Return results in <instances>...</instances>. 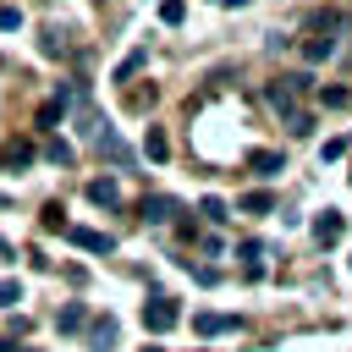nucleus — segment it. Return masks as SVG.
I'll return each instance as SVG.
<instances>
[{"mask_svg":"<svg viewBox=\"0 0 352 352\" xmlns=\"http://www.w3.org/2000/svg\"><path fill=\"white\" fill-rule=\"evenodd\" d=\"M319 154H324V160H341V154H346V138H330V143H324Z\"/></svg>","mask_w":352,"mask_h":352,"instance_id":"obj_27","label":"nucleus"},{"mask_svg":"<svg viewBox=\"0 0 352 352\" xmlns=\"http://www.w3.org/2000/svg\"><path fill=\"white\" fill-rule=\"evenodd\" d=\"M242 209H248V214H270V209H275V198L258 187V192H248V198H242Z\"/></svg>","mask_w":352,"mask_h":352,"instance_id":"obj_18","label":"nucleus"},{"mask_svg":"<svg viewBox=\"0 0 352 352\" xmlns=\"http://www.w3.org/2000/svg\"><path fill=\"white\" fill-rule=\"evenodd\" d=\"M55 324H60V330H82V324H88V308H82V302H66V308L55 314Z\"/></svg>","mask_w":352,"mask_h":352,"instance_id":"obj_14","label":"nucleus"},{"mask_svg":"<svg viewBox=\"0 0 352 352\" xmlns=\"http://www.w3.org/2000/svg\"><path fill=\"white\" fill-rule=\"evenodd\" d=\"M143 154H148L154 165H165V160H170V138H165L160 126H148V132H143Z\"/></svg>","mask_w":352,"mask_h":352,"instance_id":"obj_12","label":"nucleus"},{"mask_svg":"<svg viewBox=\"0 0 352 352\" xmlns=\"http://www.w3.org/2000/svg\"><path fill=\"white\" fill-rule=\"evenodd\" d=\"M33 154H38L33 143H6V148H0V160H6V165H33Z\"/></svg>","mask_w":352,"mask_h":352,"instance_id":"obj_15","label":"nucleus"},{"mask_svg":"<svg viewBox=\"0 0 352 352\" xmlns=\"http://www.w3.org/2000/svg\"><path fill=\"white\" fill-rule=\"evenodd\" d=\"M198 214H204L209 226H226V220H231V214H226V198H204V204H198Z\"/></svg>","mask_w":352,"mask_h":352,"instance_id":"obj_17","label":"nucleus"},{"mask_svg":"<svg viewBox=\"0 0 352 352\" xmlns=\"http://www.w3.org/2000/svg\"><path fill=\"white\" fill-rule=\"evenodd\" d=\"M192 330L198 336H226V330H236V319L231 314H192Z\"/></svg>","mask_w":352,"mask_h":352,"instance_id":"obj_11","label":"nucleus"},{"mask_svg":"<svg viewBox=\"0 0 352 352\" xmlns=\"http://www.w3.org/2000/svg\"><path fill=\"white\" fill-rule=\"evenodd\" d=\"M248 170H253V176H280L286 160H280L275 148H248Z\"/></svg>","mask_w":352,"mask_h":352,"instance_id":"obj_10","label":"nucleus"},{"mask_svg":"<svg viewBox=\"0 0 352 352\" xmlns=\"http://www.w3.org/2000/svg\"><path fill=\"white\" fill-rule=\"evenodd\" d=\"M182 16H187V6H182V0H160V22H165V28H176Z\"/></svg>","mask_w":352,"mask_h":352,"instance_id":"obj_20","label":"nucleus"},{"mask_svg":"<svg viewBox=\"0 0 352 352\" xmlns=\"http://www.w3.org/2000/svg\"><path fill=\"white\" fill-rule=\"evenodd\" d=\"M143 66H148V50H132V55H126V60L116 66V82H132V77H138Z\"/></svg>","mask_w":352,"mask_h":352,"instance_id":"obj_13","label":"nucleus"},{"mask_svg":"<svg viewBox=\"0 0 352 352\" xmlns=\"http://www.w3.org/2000/svg\"><path fill=\"white\" fill-rule=\"evenodd\" d=\"M38 50H44V55H60V50H66V38H60V28H44V44H38Z\"/></svg>","mask_w":352,"mask_h":352,"instance_id":"obj_24","label":"nucleus"},{"mask_svg":"<svg viewBox=\"0 0 352 352\" xmlns=\"http://www.w3.org/2000/svg\"><path fill=\"white\" fill-rule=\"evenodd\" d=\"M143 352H165V346H143Z\"/></svg>","mask_w":352,"mask_h":352,"instance_id":"obj_31","label":"nucleus"},{"mask_svg":"<svg viewBox=\"0 0 352 352\" xmlns=\"http://www.w3.org/2000/svg\"><path fill=\"white\" fill-rule=\"evenodd\" d=\"M286 126H292V138H308V132H314V116H308V110H297Z\"/></svg>","mask_w":352,"mask_h":352,"instance_id":"obj_25","label":"nucleus"},{"mask_svg":"<svg viewBox=\"0 0 352 352\" xmlns=\"http://www.w3.org/2000/svg\"><path fill=\"white\" fill-rule=\"evenodd\" d=\"M94 148H99V160H110V165H132V148L104 126V132H94Z\"/></svg>","mask_w":352,"mask_h":352,"instance_id":"obj_7","label":"nucleus"},{"mask_svg":"<svg viewBox=\"0 0 352 352\" xmlns=\"http://www.w3.org/2000/svg\"><path fill=\"white\" fill-rule=\"evenodd\" d=\"M0 258H11V242H6V236H0Z\"/></svg>","mask_w":352,"mask_h":352,"instance_id":"obj_28","label":"nucleus"},{"mask_svg":"<svg viewBox=\"0 0 352 352\" xmlns=\"http://www.w3.org/2000/svg\"><path fill=\"white\" fill-rule=\"evenodd\" d=\"M341 22H346L341 11H319V16L308 22V28H314V38L302 44V60H308V66H319V60L336 55V28H341Z\"/></svg>","mask_w":352,"mask_h":352,"instance_id":"obj_2","label":"nucleus"},{"mask_svg":"<svg viewBox=\"0 0 352 352\" xmlns=\"http://www.w3.org/2000/svg\"><path fill=\"white\" fill-rule=\"evenodd\" d=\"M116 336H121V324H116L110 314L88 319V341H94V352H110V346H116Z\"/></svg>","mask_w":352,"mask_h":352,"instance_id":"obj_9","label":"nucleus"},{"mask_svg":"<svg viewBox=\"0 0 352 352\" xmlns=\"http://www.w3.org/2000/svg\"><path fill=\"white\" fill-rule=\"evenodd\" d=\"M220 6H248V0H220Z\"/></svg>","mask_w":352,"mask_h":352,"instance_id":"obj_29","label":"nucleus"},{"mask_svg":"<svg viewBox=\"0 0 352 352\" xmlns=\"http://www.w3.org/2000/svg\"><path fill=\"white\" fill-rule=\"evenodd\" d=\"M236 253H242V258H248V275H253V280H258V275H264V264H258V258H264V242H253V236H248V242H242V248H236Z\"/></svg>","mask_w":352,"mask_h":352,"instance_id":"obj_16","label":"nucleus"},{"mask_svg":"<svg viewBox=\"0 0 352 352\" xmlns=\"http://www.w3.org/2000/svg\"><path fill=\"white\" fill-rule=\"evenodd\" d=\"M44 160H55V165H72V143H60V138H55V143H44Z\"/></svg>","mask_w":352,"mask_h":352,"instance_id":"obj_23","label":"nucleus"},{"mask_svg":"<svg viewBox=\"0 0 352 352\" xmlns=\"http://www.w3.org/2000/svg\"><path fill=\"white\" fill-rule=\"evenodd\" d=\"M319 104H330V110H346V104H352V94H346V88H324V94H319Z\"/></svg>","mask_w":352,"mask_h":352,"instance_id":"obj_22","label":"nucleus"},{"mask_svg":"<svg viewBox=\"0 0 352 352\" xmlns=\"http://www.w3.org/2000/svg\"><path fill=\"white\" fill-rule=\"evenodd\" d=\"M82 192H88V204H99V209H121V187H116V176H94Z\"/></svg>","mask_w":352,"mask_h":352,"instance_id":"obj_8","label":"nucleus"},{"mask_svg":"<svg viewBox=\"0 0 352 352\" xmlns=\"http://www.w3.org/2000/svg\"><path fill=\"white\" fill-rule=\"evenodd\" d=\"M6 204H11V192H0V209H6Z\"/></svg>","mask_w":352,"mask_h":352,"instance_id":"obj_30","label":"nucleus"},{"mask_svg":"<svg viewBox=\"0 0 352 352\" xmlns=\"http://www.w3.org/2000/svg\"><path fill=\"white\" fill-rule=\"evenodd\" d=\"M66 242L72 248H82V253H116V236H104V231H94V226H66Z\"/></svg>","mask_w":352,"mask_h":352,"instance_id":"obj_5","label":"nucleus"},{"mask_svg":"<svg viewBox=\"0 0 352 352\" xmlns=\"http://www.w3.org/2000/svg\"><path fill=\"white\" fill-rule=\"evenodd\" d=\"M176 324H182V302H176V297L160 292V297L143 302V330H148V336H165V330H176Z\"/></svg>","mask_w":352,"mask_h":352,"instance_id":"obj_3","label":"nucleus"},{"mask_svg":"<svg viewBox=\"0 0 352 352\" xmlns=\"http://www.w3.org/2000/svg\"><path fill=\"white\" fill-rule=\"evenodd\" d=\"M314 88V77L308 72H292V77H275V82H264V104L280 116V121H292L297 116V99Z\"/></svg>","mask_w":352,"mask_h":352,"instance_id":"obj_1","label":"nucleus"},{"mask_svg":"<svg viewBox=\"0 0 352 352\" xmlns=\"http://www.w3.org/2000/svg\"><path fill=\"white\" fill-rule=\"evenodd\" d=\"M38 226H44V231H66V209H60V204H44Z\"/></svg>","mask_w":352,"mask_h":352,"instance_id":"obj_19","label":"nucleus"},{"mask_svg":"<svg viewBox=\"0 0 352 352\" xmlns=\"http://www.w3.org/2000/svg\"><path fill=\"white\" fill-rule=\"evenodd\" d=\"M11 302H22V280L0 275V308H11Z\"/></svg>","mask_w":352,"mask_h":352,"instance_id":"obj_21","label":"nucleus"},{"mask_svg":"<svg viewBox=\"0 0 352 352\" xmlns=\"http://www.w3.org/2000/svg\"><path fill=\"white\" fill-rule=\"evenodd\" d=\"M341 236H346V214H341V209H324V214L314 220V242H319V248H336Z\"/></svg>","mask_w":352,"mask_h":352,"instance_id":"obj_6","label":"nucleus"},{"mask_svg":"<svg viewBox=\"0 0 352 352\" xmlns=\"http://www.w3.org/2000/svg\"><path fill=\"white\" fill-rule=\"evenodd\" d=\"M138 214H143L148 226H170V220L182 214V204H176L170 192H143V204H138Z\"/></svg>","mask_w":352,"mask_h":352,"instance_id":"obj_4","label":"nucleus"},{"mask_svg":"<svg viewBox=\"0 0 352 352\" xmlns=\"http://www.w3.org/2000/svg\"><path fill=\"white\" fill-rule=\"evenodd\" d=\"M22 28V11L16 6H0V33H16Z\"/></svg>","mask_w":352,"mask_h":352,"instance_id":"obj_26","label":"nucleus"}]
</instances>
